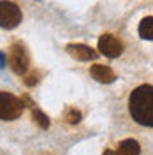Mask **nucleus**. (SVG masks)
<instances>
[{
	"mask_svg": "<svg viewBox=\"0 0 153 155\" xmlns=\"http://www.w3.org/2000/svg\"><path fill=\"white\" fill-rule=\"evenodd\" d=\"M129 111L135 124L153 127V85H141L130 92Z\"/></svg>",
	"mask_w": 153,
	"mask_h": 155,
	"instance_id": "nucleus-1",
	"label": "nucleus"
},
{
	"mask_svg": "<svg viewBox=\"0 0 153 155\" xmlns=\"http://www.w3.org/2000/svg\"><path fill=\"white\" fill-rule=\"evenodd\" d=\"M23 113V102L18 97L7 92H0V118L4 122H11L19 118Z\"/></svg>",
	"mask_w": 153,
	"mask_h": 155,
	"instance_id": "nucleus-2",
	"label": "nucleus"
},
{
	"mask_svg": "<svg viewBox=\"0 0 153 155\" xmlns=\"http://www.w3.org/2000/svg\"><path fill=\"white\" fill-rule=\"evenodd\" d=\"M21 23V11L14 2L4 0L0 4V27L2 28H14Z\"/></svg>",
	"mask_w": 153,
	"mask_h": 155,
	"instance_id": "nucleus-3",
	"label": "nucleus"
},
{
	"mask_svg": "<svg viewBox=\"0 0 153 155\" xmlns=\"http://www.w3.org/2000/svg\"><path fill=\"white\" fill-rule=\"evenodd\" d=\"M99 49H100V55L107 58H118L123 53V42L113 34H104L99 39Z\"/></svg>",
	"mask_w": 153,
	"mask_h": 155,
	"instance_id": "nucleus-4",
	"label": "nucleus"
},
{
	"mask_svg": "<svg viewBox=\"0 0 153 155\" xmlns=\"http://www.w3.org/2000/svg\"><path fill=\"white\" fill-rule=\"evenodd\" d=\"M9 65L18 76H23V74L28 71L30 60H28V55H27V49L23 48L21 44H14V46L11 48Z\"/></svg>",
	"mask_w": 153,
	"mask_h": 155,
	"instance_id": "nucleus-5",
	"label": "nucleus"
},
{
	"mask_svg": "<svg viewBox=\"0 0 153 155\" xmlns=\"http://www.w3.org/2000/svg\"><path fill=\"white\" fill-rule=\"evenodd\" d=\"M65 49L72 58L81 60V62H90V60L97 58V51L92 49L90 46H86V44H67Z\"/></svg>",
	"mask_w": 153,
	"mask_h": 155,
	"instance_id": "nucleus-6",
	"label": "nucleus"
},
{
	"mask_svg": "<svg viewBox=\"0 0 153 155\" xmlns=\"http://www.w3.org/2000/svg\"><path fill=\"white\" fill-rule=\"evenodd\" d=\"M90 76L93 78L99 83H104V85H109L116 79L115 71L111 67H106V65H100V64H93L90 67Z\"/></svg>",
	"mask_w": 153,
	"mask_h": 155,
	"instance_id": "nucleus-7",
	"label": "nucleus"
},
{
	"mask_svg": "<svg viewBox=\"0 0 153 155\" xmlns=\"http://www.w3.org/2000/svg\"><path fill=\"white\" fill-rule=\"evenodd\" d=\"M141 152V146L137 141L134 139H123L120 145H118V153H123V155H137Z\"/></svg>",
	"mask_w": 153,
	"mask_h": 155,
	"instance_id": "nucleus-8",
	"label": "nucleus"
},
{
	"mask_svg": "<svg viewBox=\"0 0 153 155\" xmlns=\"http://www.w3.org/2000/svg\"><path fill=\"white\" fill-rule=\"evenodd\" d=\"M139 35L141 39L153 41V16H148L139 23Z\"/></svg>",
	"mask_w": 153,
	"mask_h": 155,
	"instance_id": "nucleus-9",
	"label": "nucleus"
},
{
	"mask_svg": "<svg viewBox=\"0 0 153 155\" xmlns=\"http://www.w3.org/2000/svg\"><path fill=\"white\" fill-rule=\"evenodd\" d=\"M32 116H34V122H35L41 129H48V127H49V118L44 115L42 111L34 109V111H32Z\"/></svg>",
	"mask_w": 153,
	"mask_h": 155,
	"instance_id": "nucleus-10",
	"label": "nucleus"
},
{
	"mask_svg": "<svg viewBox=\"0 0 153 155\" xmlns=\"http://www.w3.org/2000/svg\"><path fill=\"white\" fill-rule=\"evenodd\" d=\"M65 118H67L69 124H77V122L81 120V113H79L77 109H69L67 115H65Z\"/></svg>",
	"mask_w": 153,
	"mask_h": 155,
	"instance_id": "nucleus-11",
	"label": "nucleus"
},
{
	"mask_svg": "<svg viewBox=\"0 0 153 155\" xmlns=\"http://www.w3.org/2000/svg\"><path fill=\"white\" fill-rule=\"evenodd\" d=\"M37 81H39L37 74H30V76L27 78V79H25V83H27V85H28V87H32V85H35V83H37Z\"/></svg>",
	"mask_w": 153,
	"mask_h": 155,
	"instance_id": "nucleus-12",
	"label": "nucleus"
}]
</instances>
